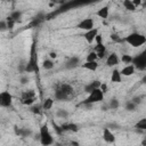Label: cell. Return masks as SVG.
Here are the masks:
<instances>
[{"instance_id": "6da1fadb", "label": "cell", "mask_w": 146, "mask_h": 146, "mask_svg": "<svg viewBox=\"0 0 146 146\" xmlns=\"http://www.w3.org/2000/svg\"><path fill=\"white\" fill-rule=\"evenodd\" d=\"M74 96V90L68 83H58L55 87V98L58 100H67Z\"/></svg>"}, {"instance_id": "7a4b0ae2", "label": "cell", "mask_w": 146, "mask_h": 146, "mask_svg": "<svg viewBox=\"0 0 146 146\" xmlns=\"http://www.w3.org/2000/svg\"><path fill=\"white\" fill-rule=\"evenodd\" d=\"M103 99H104V91L100 88H96L88 95V97L82 102V104L83 105H92L95 103L102 102Z\"/></svg>"}, {"instance_id": "3957f363", "label": "cell", "mask_w": 146, "mask_h": 146, "mask_svg": "<svg viewBox=\"0 0 146 146\" xmlns=\"http://www.w3.org/2000/svg\"><path fill=\"white\" fill-rule=\"evenodd\" d=\"M124 40H125L131 47H140V46H143V44L146 42V36L143 35V34H140V33L135 32V33L129 34Z\"/></svg>"}, {"instance_id": "277c9868", "label": "cell", "mask_w": 146, "mask_h": 146, "mask_svg": "<svg viewBox=\"0 0 146 146\" xmlns=\"http://www.w3.org/2000/svg\"><path fill=\"white\" fill-rule=\"evenodd\" d=\"M40 143L42 145H51L54 143V138L49 132V128L47 124H43L40 128Z\"/></svg>"}, {"instance_id": "5b68a950", "label": "cell", "mask_w": 146, "mask_h": 146, "mask_svg": "<svg viewBox=\"0 0 146 146\" xmlns=\"http://www.w3.org/2000/svg\"><path fill=\"white\" fill-rule=\"evenodd\" d=\"M131 64L139 71L146 70V49L144 51H141L140 54H138L137 56H135L132 58V63Z\"/></svg>"}, {"instance_id": "8992f818", "label": "cell", "mask_w": 146, "mask_h": 146, "mask_svg": "<svg viewBox=\"0 0 146 146\" xmlns=\"http://www.w3.org/2000/svg\"><path fill=\"white\" fill-rule=\"evenodd\" d=\"M25 71L26 72H35L38 71V58H36V52H35V46L33 44L32 46V49H31V57H30V60L25 67Z\"/></svg>"}, {"instance_id": "52a82bcc", "label": "cell", "mask_w": 146, "mask_h": 146, "mask_svg": "<svg viewBox=\"0 0 146 146\" xmlns=\"http://www.w3.org/2000/svg\"><path fill=\"white\" fill-rule=\"evenodd\" d=\"M36 99V95L34 92V90H25L23 91L22 96H21V103L24 105H32Z\"/></svg>"}, {"instance_id": "ba28073f", "label": "cell", "mask_w": 146, "mask_h": 146, "mask_svg": "<svg viewBox=\"0 0 146 146\" xmlns=\"http://www.w3.org/2000/svg\"><path fill=\"white\" fill-rule=\"evenodd\" d=\"M13 103V96L9 91H2L0 94V105L2 107H9Z\"/></svg>"}, {"instance_id": "9c48e42d", "label": "cell", "mask_w": 146, "mask_h": 146, "mask_svg": "<svg viewBox=\"0 0 146 146\" xmlns=\"http://www.w3.org/2000/svg\"><path fill=\"white\" fill-rule=\"evenodd\" d=\"M78 27L80 30H84V31H89L91 29H94V19L92 18H84L82 19L79 24Z\"/></svg>"}, {"instance_id": "30bf717a", "label": "cell", "mask_w": 146, "mask_h": 146, "mask_svg": "<svg viewBox=\"0 0 146 146\" xmlns=\"http://www.w3.org/2000/svg\"><path fill=\"white\" fill-rule=\"evenodd\" d=\"M98 34V29H91V30H89V31H87L84 34H83V36H84V39H86V41L88 42V43H91L92 41H95V38H96V35Z\"/></svg>"}, {"instance_id": "8fae6325", "label": "cell", "mask_w": 146, "mask_h": 146, "mask_svg": "<svg viewBox=\"0 0 146 146\" xmlns=\"http://www.w3.org/2000/svg\"><path fill=\"white\" fill-rule=\"evenodd\" d=\"M119 64V57L116 55V52H112L108 55V57L106 58V65L110 67H113L115 65Z\"/></svg>"}, {"instance_id": "7c38bea8", "label": "cell", "mask_w": 146, "mask_h": 146, "mask_svg": "<svg viewBox=\"0 0 146 146\" xmlns=\"http://www.w3.org/2000/svg\"><path fill=\"white\" fill-rule=\"evenodd\" d=\"M103 138H104V140L106 143H111L112 144V143L115 141V137H114L113 132L108 128H104V130H103Z\"/></svg>"}, {"instance_id": "4fadbf2b", "label": "cell", "mask_w": 146, "mask_h": 146, "mask_svg": "<svg viewBox=\"0 0 146 146\" xmlns=\"http://www.w3.org/2000/svg\"><path fill=\"white\" fill-rule=\"evenodd\" d=\"M100 86H102V82L98 81V80H95V81L90 82L89 84H87V86L84 87V91H86L87 94H90L94 89H96V88H100Z\"/></svg>"}, {"instance_id": "5bb4252c", "label": "cell", "mask_w": 146, "mask_h": 146, "mask_svg": "<svg viewBox=\"0 0 146 146\" xmlns=\"http://www.w3.org/2000/svg\"><path fill=\"white\" fill-rule=\"evenodd\" d=\"M135 70H136V67H135L132 64H129V65L124 66V67L121 70V74H122V75H125V76H130V75H132V74L135 73Z\"/></svg>"}, {"instance_id": "9a60e30c", "label": "cell", "mask_w": 146, "mask_h": 146, "mask_svg": "<svg viewBox=\"0 0 146 146\" xmlns=\"http://www.w3.org/2000/svg\"><path fill=\"white\" fill-rule=\"evenodd\" d=\"M60 127L63 128L64 131H73V132H76L79 130V127L75 123H64Z\"/></svg>"}, {"instance_id": "2e32d148", "label": "cell", "mask_w": 146, "mask_h": 146, "mask_svg": "<svg viewBox=\"0 0 146 146\" xmlns=\"http://www.w3.org/2000/svg\"><path fill=\"white\" fill-rule=\"evenodd\" d=\"M111 81H112V82H121V81H122L121 71H119V70H113L112 75H111Z\"/></svg>"}, {"instance_id": "e0dca14e", "label": "cell", "mask_w": 146, "mask_h": 146, "mask_svg": "<svg viewBox=\"0 0 146 146\" xmlns=\"http://www.w3.org/2000/svg\"><path fill=\"white\" fill-rule=\"evenodd\" d=\"M82 67L86 68V70H89V71H96L97 67H98V64H97L96 60L95 62H87L86 60V63L82 64Z\"/></svg>"}, {"instance_id": "ac0fdd59", "label": "cell", "mask_w": 146, "mask_h": 146, "mask_svg": "<svg viewBox=\"0 0 146 146\" xmlns=\"http://www.w3.org/2000/svg\"><path fill=\"white\" fill-rule=\"evenodd\" d=\"M78 65H79V58L74 56V57H71V58L67 60L65 67H66V68H73V67H76Z\"/></svg>"}, {"instance_id": "d6986e66", "label": "cell", "mask_w": 146, "mask_h": 146, "mask_svg": "<svg viewBox=\"0 0 146 146\" xmlns=\"http://www.w3.org/2000/svg\"><path fill=\"white\" fill-rule=\"evenodd\" d=\"M97 16L103 18V19H106L108 17V6H104L102 7L98 11H97Z\"/></svg>"}, {"instance_id": "ffe728a7", "label": "cell", "mask_w": 146, "mask_h": 146, "mask_svg": "<svg viewBox=\"0 0 146 146\" xmlns=\"http://www.w3.org/2000/svg\"><path fill=\"white\" fill-rule=\"evenodd\" d=\"M123 6L129 11H135L136 10V6L132 3V0H123Z\"/></svg>"}, {"instance_id": "44dd1931", "label": "cell", "mask_w": 146, "mask_h": 146, "mask_svg": "<svg viewBox=\"0 0 146 146\" xmlns=\"http://www.w3.org/2000/svg\"><path fill=\"white\" fill-rule=\"evenodd\" d=\"M52 104H54L52 98H46L42 103V108L43 110H50L52 107Z\"/></svg>"}, {"instance_id": "7402d4cb", "label": "cell", "mask_w": 146, "mask_h": 146, "mask_svg": "<svg viewBox=\"0 0 146 146\" xmlns=\"http://www.w3.org/2000/svg\"><path fill=\"white\" fill-rule=\"evenodd\" d=\"M135 128H137V129H139V130H145V131H146V117L139 120V121L135 124Z\"/></svg>"}, {"instance_id": "603a6c76", "label": "cell", "mask_w": 146, "mask_h": 146, "mask_svg": "<svg viewBox=\"0 0 146 146\" xmlns=\"http://www.w3.org/2000/svg\"><path fill=\"white\" fill-rule=\"evenodd\" d=\"M97 58H98V56H97V52L94 50V51H91V52H89V54L87 55V57H86V60H87V62H95Z\"/></svg>"}, {"instance_id": "cb8c5ba5", "label": "cell", "mask_w": 146, "mask_h": 146, "mask_svg": "<svg viewBox=\"0 0 146 146\" xmlns=\"http://www.w3.org/2000/svg\"><path fill=\"white\" fill-rule=\"evenodd\" d=\"M119 105H120L119 100L115 99V98H113V99H111L110 103H108V108H111V110H116V108H119Z\"/></svg>"}, {"instance_id": "d4e9b609", "label": "cell", "mask_w": 146, "mask_h": 146, "mask_svg": "<svg viewBox=\"0 0 146 146\" xmlns=\"http://www.w3.org/2000/svg\"><path fill=\"white\" fill-rule=\"evenodd\" d=\"M42 67H43L44 70H51V68L54 67V63H52V60H50V59H46V60L42 63Z\"/></svg>"}, {"instance_id": "484cf974", "label": "cell", "mask_w": 146, "mask_h": 146, "mask_svg": "<svg viewBox=\"0 0 146 146\" xmlns=\"http://www.w3.org/2000/svg\"><path fill=\"white\" fill-rule=\"evenodd\" d=\"M56 115H57L58 117H62V119H66V117L68 116V112H67L66 110H58V111L56 112Z\"/></svg>"}, {"instance_id": "4316f807", "label": "cell", "mask_w": 146, "mask_h": 146, "mask_svg": "<svg viewBox=\"0 0 146 146\" xmlns=\"http://www.w3.org/2000/svg\"><path fill=\"white\" fill-rule=\"evenodd\" d=\"M95 51L96 52H106V47L103 43H97L95 46Z\"/></svg>"}, {"instance_id": "83f0119b", "label": "cell", "mask_w": 146, "mask_h": 146, "mask_svg": "<svg viewBox=\"0 0 146 146\" xmlns=\"http://www.w3.org/2000/svg\"><path fill=\"white\" fill-rule=\"evenodd\" d=\"M132 56H130V55H122V57H121V60L124 63V64H131L132 63Z\"/></svg>"}, {"instance_id": "f1b7e54d", "label": "cell", "mask_w": 146, "mask_h": 146, "mask_svg": "<svg viewBox=\"0 0 146 146\" xmlns=\"http://www.w3.org/2000/svg\"><path fill=\"white\" fill-rule=\"evenodd\" d=\"M125 110H128V111H130V112L135 111V110H136V103H133L132 100L128 102L127 105H125Z\"/></svg>"}, {"instance_id": "f546056e", "label": "cell", "mask_w": 146, "mask_h": 146, "mask_svg": "<svg viewBox=\"0 0 146 146\" xmlns=\"http://www.w3.org/2000/svg\"><path fill=\"white\" fill-rule=\"evenodd\" d=\"M21 16H22V13H21V11H13V13L10 14V17H11L14 21H18V19L21 18Z\"/></svg>"}, {"instance_id": "4dcf8cb0", "label": "cell", "mask_w": 146, "mask_h": 146, "mask_svg": "<svg viewBox=\"0 0 146 146\" xmlns=\"http://www.w3.org/2000/svg\"><path fill=\"white\" fill-rule=\"evenodd\" d=\"M30 135H31V130L30 129L21 128V136L22 137H26V136H30Z\"/></svg>"}, {"instance_id": "1f68e13d", "label": "cell", "mask_w": 146, "mask_h": 146, "mask_svg": "<svg viewBox=\"0 0 146 146\" xmlns=\"http://www.w3.org/2000/svg\"><path fill=\"white\" fill-rule=\"evenodd\" d=\"M41 108H42V106H41V105H36V106L31 107V111H32V113H34V114H39V113H40V111H41Z\"/></svg>"}, {"instance_id": "d6a6232c", "label": "cell", "mask_w": 146, "mask_h": 146, "mask_svg": "<svg viewBox=\"0 0 146 146\" xmlns=\"http://www.w3.org/2000/svg\"><path fill=\"white\" fill-rule=\"evenodd\" d=\"M7 29H8L7 21H1V22H0V30H1V31H6Z\"/></svg>"}, {"instance_id": "836d02e7", "label": "cell", "mask_w": 146, "mask_h": 146, "mask_svg": "<svg viewBox=\"0 0 146 146\" xmlns=\"http://www.w3.org/2000/svg\"><path fill=\"white\" fill-rule=\"evenodd\" d=\"M111 39L113 40V41H115V42H120L121 41V39H120V36L117 35V34H111Z\"/></svg>"}, {"instance_id": "e575fe53", "label": "cell", "mask_w": 146, "mask_h": 146, "mask_svg": "<svg viewBox=\"0 0 146 146\" xmlns=\"http://www.w3.org/2000/svg\"><path fill=\"white\" fill-rule=\"evenodd\" d=\"M95 41H96L97 43H103V35L98 33V34L96 35V38H95Z\"/></svg>"}, {"instance_id": "d590c367", "label": "cell", "mask_w": 146, "mask_h": 146, "mask_svg": "<svg viewBox=\"0 0 146 146\" xmlns=\"http://www.w3.org/2000/svg\"><path fill=\"white\" fill-rule=\"evenodd\" d=\"M52 3H57V5H62V3H65L66 0H50Z\"/></svg>"}, {"instance_id": "8d00e7d4", "label": "cell", "mask_w": 146, "mask_h": 146, "mask_svg": "<svg viewBox=\"0 0 146 146\" xmlns=\"http://www.w3.org/2000/svg\"><path fill=\"white\" fill-rule=\"evenodd\" d=\"M132 3L136 6V7H139L141 5V0H132Z\"/></svg>"}, {"instance_id": "74e56055", "label": "cell", "mask_w": 146, "mask_h": 146, "mask_svg": "<svg viewBox=\"0 0 146 146\" xmlns=\"http://www.w3.org/2000/svg\"><path fill=\"white\" fill-rule=\"evenodd\" d=\"M105 54H106V52H97V56H98V58H100V59H102V58H104V57H105Z\"/></svg>"}, {"instance_id": "f35d334b", "label": "cell", "mask_w": 146, "mask_h": 146, "mask_svg": "<svg viewBox=\"0 0 146 146\" xmlns=\"http://www.w3.org/2000/svg\"><path fill=\"white\" fill-rule=\"evenodd\" d=\"M27 81H29V79H27L26 76H24V78H22V79H21V83H23V84H25Z\"/></svg>"}, {"instance_id": "ab89813d", "label": "cell", "mask_w": 146, "mask_h": 146, "mask_svg": "<svg viewBox=\"0 0 146 146\" xmlns=\"http://www.w3.org/2000/svg\"><path fill=\"white\" fill-rule=\"evenodd\" d=\"M100 89L104 91V94L106 92V89H107V87H106V84L105 83H102V86H100Z\"/></svg>"}, {"instance_id": "60d3db41", "label": "cell", "mask_w": 146, "mask_h": 146, "mask_svg": "<svg viewBox=\"0 0 146 146\" xmlns=\"http://www.w3.org/2000/svg\"><path fill=\"white\" fill-rule=\"evenodd\" d=\"M132 102L136 103V104H139V103H140V98H139V97H135V98L132 99Z\"/></svg>"}, {"instance_id": "b9f144b4", "label": "cell", "mask_w": 146, "mask_h": 146, "mask_svg": "<svg viewBox=\"0 0 146 146\" xmlns=\"http://www.w3.org/2000/svg\"><path fill=\"white\" fill-rule=\"evenodd\" d=\"M50 57H51V58H56V57H57L56 52H54V51H52V52H50Z\"/></svg>"}, {"instance_id": "7bdbcfd3", "label": "cell", "mask_w": 146, "mask_h": 146, "mask_svg": "<svg viewBox=\"0 0 146 146\" xmlns=\"http://www.w3.org/2000/svg\"><path fill=\"white\" fill-rule=\"evenodd\" d=\"M141 82H143V83H145V84H146V75H145V76H144V78H143V79H141Z\"/></svg>"}, {"instance_id": "ee69618b", "label": "cell", "mask_w": 146, "mask_h": 146, "mask_svg": "<svg viewBox=\"0 0 146 146\" xmlns=\"http://www.w3.org/2000/svg\"><path fill=\"white\" fill-rule=\"evenodd\" d=\"M141 144H143V145H144V146H146V138H145V139H144V140H143V141H141Z\"/></svg>"}, {"instance_id": "f6af8a7d", "label": "cell", "mask_w": 146, "mask_h": 146, "mask_svg": "<svg viewBox=\"0 0 146 146\" xmlns=\"http://www.w3.org/2000/svg\"><path fill=\"white\" fill-rule=\"evenodd\" d=\"M143 7L146 8V0H144V3H143Z\"/></svg>"}, {"instance_id": "bcb514c9", "label": "cell", "mask_w": 146, "mask_h": 146, "mask_svg": "<svg viewBox=\"0 0 146 146\" xmlns=\"http://www.w3.org/2000/svg\"><path fill=\"white\" fill-rule=\"evenodd\" d=\"M90 1H91V2H92V1H97V0H90Z\"/></svg>"}]
</instances>
